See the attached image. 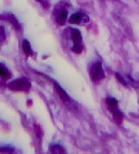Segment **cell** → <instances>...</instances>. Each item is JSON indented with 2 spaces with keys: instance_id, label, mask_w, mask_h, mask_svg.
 Masks as SVG:
<instances>
[{
  "instance_id": "cell-1",
  "label": "cell",
  "mask_w": 139,
  "mask_h": 154,
  "mask_svg": "<svg viewBox=\"0 0 139 154\" xmlns=\"http://www.w3.org/2000/svg\"><path fill=\"white\" fill-rule=\"evenodd\" d=\"M8 88L12 91H24L26 92L31 88V82L24 78L17 79L13 82H11L8 85Z\"/></svg>"
},
{
  "instance_id": "cell-8",
  "label": "cell",
  "mask_w": 139,
  "mask_h": 154,
  "mask_svg": "<svg viewBox=\"0 0 139 154\" xmlns=\"http://www.w3.org/2000/svg\"><path fill=\"white\" fill-rule=\"evenodd\" d=\"M22 47H23V50H24V52L26 55H31V54H32L31 47L30 42H28V40H24V41H23Z\"/></svg>"
},
{
  "instance_id": "cell-2",
  "label": "cell",
  "mask_w": 139,
  "mask_h": 154,
  "mask_svg": "<svg viewBox=\"0 0 139 154\" xmlns=\"http://www.w3.org/2000/svg\"><path fill=\"white\" fill-rule=\"evenodd\" d=\"M104 77V70L102 69L101 63H97V65L94 67L93 72H92V78L94 80H101Z\"/></svg>"
},
{
  "instance_id": "cell-6",
  "label": "cell",
  "mask_w": 139,
  "mask_h": 154,
  "mask_svg": "<svg viewBox=\"0 0 139 154\" xmlns=\"http://www.w3.org/2000/svg\"><path fill=\"white\" fill-rule=\"evenodd\" d=\"M55 88H56V91L57 92V94H58V95L60 96V98L62 99L63 101H66V100H69V96H68V94L65 93V92L63 90L62 88L58 86V85H55Z\"/></svg>"
},
{
  "instance_id": "cell-11",
  "label": "cell",
  "mask_w": 139,
  "mask_h": 154,
  "mask_svg": "<svg viewBox=\"0 0 139 154\" xmlns=\"http://www.w3.org/2000/svg\"><path fill=\"white\" fill-rule=\"evenodd\" d=\"M107 104L109 106V107H115L118 106V101L113 98L107 99Z\"/></svg>"
},
{
  "instance_id": "cell-10",
  "label": "cell",
  "mask_w": 139,
  "mask_h": 154,
  "mask_svg": "<svg viewBox=\"0 0 139 154\" xmlns=\"http://www.w3.org/2000/svg\"><path fill=\"white\" fill-rule=\"evenodd\" d=\"M51 152L53 153H63V149L62 147L59 146H54L51 147Z\"/></svg>"
},
{
  "instance_id": "cell-9",
  "label": "cell",
  "mask_w": 139,
  "mask_h": 154,
  "mask_svg": "<svg viewBox=\"0 0 139 154\" xmlns=\"http://www.w3.org/2000/svg\"><path fill=\"white\" fill-rule=\"evenodd\" d=\"M72 51L76 54H80L83 51V47L80 45V43H76L74 44L73 48H72Z\"/></svg>"
},
{
  "instance_id": "cell-13",
  "label": "cell",
  "mask_w": 139,
  "mask_h": 154,
  "mask_svg": "<svg viewBox=\"0 0 139 154\" xmlns=\"http://www.w3.org/2000/svg\"><path fill=\"white\" fill-rule=\"evenodd\" d=\"M5 39V29L2 26H0V43Z\"/></svg>"
},
{
  "instance_id": "cell-14",
  "label": "cell",
  "mask_w": 139,
  "mask_h": 154,
  "mask_svg": "<svg viewBox=\"0 0 139 154\" xmlns=\"http://www.w3.org/2000/svg\"><path fill=\"white\" fill-rule=\"evenodd\" d=\"M116 75H117V78H118V81H120V82H122V83H123V84H124L125 86V85H126V83H125L124 80L123 79V77L121 76L120 75H118V74H117Z\"/></svg>"
},
{
  "instance_id": "cell-3",
  "label": "cell",
  "mask_w": 139,
  "mask_h": 154,
  "mask_svg": "<svg viewBox=\"0 0 139 154\" xmlns=\"http://www.w3.org/2000/svg\"><path fill=\"white\" fill-rule=\"evenodd\" d=\"M110 109H111V112H112V114H113L115 119L118 121V123H121L122 122V119H123V114H122V112L118 110L117 106H115V107H110Z\"/></svg>"
},
{
  "instance_id": "cell-5",
  "label": "cell",
  "mask_w": 139,
  "mask_h": 154,
  "mask_svg": "<svg viewBox=\"0 0 139 154\" xmlns=\"http://www.w3.org/2000/svg\"><path fill=\"white\" fill-rule=\"evenodd\" d=\"M67 16H68V12H67V11H65V10L62 11L59 13V15H58L57 18V23H58V24H60V25L64 24L65 20H66V18H67Z\"/></svg>"
},
{
  "instance_id": "cell-4",
  "label": "cell",
  "mask_w": 139,
  "mask_h": 154,
  "mask_svg": "<svg viewBox=\"0 0 139 154\" xmlns=\"http://www.w3.org/2000/svg\"><path fill=\"white\" fill-rule=\"evenodd\" d=\"M71 38L73 40V42L75 44L76 43H80L82 41V35L81 33L78 29H73L71 32Z\"/></svg>"
},
{
  "instance_id": "cell-7",
  "label": "cell",
  "mask_w": 139,
  "mask_h": 154,
  "mask_svg": "<svg viewBox=\"0 0 139 154\" xmlns=\"http://www.w3.org/2000/svg\"><path fill=\"white\" fill-rule=\"evenodd\" d=\"M81 20H82V15L79 13H75L70 17L69 22L70 23H72V24H77L81 22Z\"/></svg>"
},
{
  "instance_id": "cell-12",
  "label": "cell",
  "mask_w": 139,
  "mask_h": 154,
  "mask_svg": "<svg viewBox=\"0 0 139 154\" xmlns=\"http://www.w3.org/2000/svg\"><path fill=\"white\" fill-rule=\"evenodd\" d=\"M0 76L3 77V78H5V79H8L10 77L9 73L3 67H1V66H0Z\"/></svg>"
}]
</instances>
